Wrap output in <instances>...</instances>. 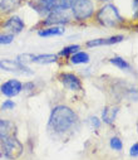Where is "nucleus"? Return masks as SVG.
I'll return each instance as SVG.
<instances>
[{"label":"nucleus","mask_w":138,"mask_h":160,"mask_svg":"<svg viewBox=\"0 0 138 160\" xmlns=\"http://www.w3.org/2000/svg\"><path fill=\"white\" fill-rule=\"evenodd\" d=\"M3 27L7 28L9 32H12V34L14 35V34L20 33L24 29L25 24L19 17H10L5 23H3Z\"/></svg>","instance_id":"11"},{"label":"nucleus","mask_w":138,"mask_h":160,"mask_svg":"<svg viewBox=\"0 0 138 160\" xmlns=\"http://www.w3.org/2000/svg\"><path fill=\"white\" fill-rule=\"evenodd\" d=\"M78 121V116L70 107L58 105L52 110L48 128L55 134H64L70 130Z\"/></svg>","instance_id":"1"},{"label":"nucleus","mask_w":138,"mask_h":160,"mask_svg":"<svg viewBox=\"0 0 138 160\" xmlns=\"http://www.w3.org/2000/svg\"><path fill=\"white\" fill-rule=\"evenodd\" d=\"M124 39L123 35H113L108 38H97V39H92V41L87 42V47H101V46H112L122 42Z\"/></svg>","instance_id":"10"},{"label":"nucleus","mask_w":138,"mask_h":160,"mask_svg":"<svg viewBox=\"0 0 138 160\" xmlns=\"http://www.w3.org/2000/svg\"><path fill=\"white\" fill-rule=\"evenodd\" d=\"M137 150H138V144L136 142V144H134V145L132 146V149H131V155L136 158V156H137V152H138Z\"/></svg>","instance_id":"24"},{"label":"nucleus","mask_w":138,"mask_h":160,"mask_svg":"<svg viewBox=\"0 0 138 160\" xmlns=\"http://www.w3.org/2000/svg\"><path fill=\"white\" fill-rule=\"evenodd\" d=\"M0 90H2V93L7 97H14L23 91V83L18 79H9L0 86Z\"/></svg>","instance_id":"7"},{"label":"nucleus","mask_w":138,"mask_h":160,"mask_svg":"<svg viewBox=\"0 0 138 160\" xmlns=\"http://www.w3.org/2000/svg\"><path fill=\"white\" fill-rule=\"evenodd\" d=\"M57 62V56L55 54H33V63H39V64H49Z\"/></svg>","instance_id":"14"},{"label":"nucleus","mask_w":138,"mask_h":160,"mask_svg":"<svg viewBox=\"0 0 138 160\" xmlns=\"http://www.w3.org/2000/svg\"><path fill=\"white\" fill-rule=\"evenodd\" d=\"M23 4V0H2L0 2V12L2 13H13Z\"/></svg>","instance_id":"13"},{"label":"nucleus","mask_w":138,"mask_h":160,"mask_svg":"<svg viewBox=\"0 0 138 160\" xmlns=\"http://www.w3.org/2000/svg\"><path fill=\"white\" fill-rule=\"evenodd\" d=\"M90 124H92V126L96 128V129H98L101 126V122H99V120L97 117H92L90 118Z\"/></svg>","instance_id":"23"},{"label":"nucleus","mask_w":138,"mask_h":160,"mask_svg":"<svg viewBox=\"0 0 138 160\" xmlns=\"http://www.w3.org/2000/svg\"><path fill=\"white\" fill-rule=\"evenodd\" d=\"M59 79H60V82L64 85V87H67L70 91H79V90H82L80 79L74 73H62L59 76Z\"/></svg>","instance_id":"8"},{"label":"nucleus","mask_w":138,"mask_h":160,"mask_svg":"<svg viewBox=\"0 0 138 160\" xmlns=\"http://www.w3.org/2000/svg\"><path fill=\"white\" fill-rule=\"evenodd\" d=\"M79 46L78 44H73V46H68V47H65V48H63L60 52H59V56H63V57H68V56H73L74 53H77V52H79Z\"/></svg>","instance_id":"19"},{"label":"nucleus","mask_w":138,"mask_h":160,"mask_svg":"<svg viewBox=\"0 0 138 160\" xmlns=\"http://www.w3.org/2000/svg\"><path fill=\"white\" fill-rule=\"evenodd\" d=\"M0 69L13 72V73H19V74H31L33 71H30L29 67L25 64L14 61V59H0Z\"/></svg>","instance_id":"6"},{"label":"nucleus","mask_w":138,"mask_h":160,"mask_svg":"<svg viewBox=\"0 0 138 160\" xmlns=\"http://www.w3.org/2000/svg\"><path fill=\"white\" fill-rule=\"evenodd\" d=\"M14 131H15L14 122L9 121V120L0 118V140H3L8 136H13Z\"/></svg>","instance_id":"12"},{"label":"nucleus","mask_w":138,"mask_h":160,"mask_svg":"<svg viewBox=\"0 0 138 160\" xmlns=\"http://www.w3.org/2000/svg\"><path fill=\"white\" fill-rule=\"evenodd\" d=\"M69 22H70V17L67 14V12H53L47 15L44 24L57 27L58 24H67Z\"/></svg>","instance_id":"9"},{"label":"nucleus","mask_w":138,"mask_h":160,"mask_svg":"<svg viewBox=\"0 0 138 160\" xmlns=\"http://www.w3.org/2000/svg\"><path fill=\"white\" fill-rule=\"evenodd\" d=\"M111 146L114 149V150H122V141L118 139V138H112L111 139Z\"/></svg>","instance_id":"21"},{"label":"nucleus","mask_w":138,"mask_h":160,"mask_svg":"<svg viewBox=\"0 0 138 160\" xmlns=\"http://www.w3.org/2000/svg\"><path fill=\"white\" fill-rule=\"evenodd\" d=\"M70 5L72 0H36L33 4L34 9L41 15H48L53 12H67Z\"/></svg>","instance_id":"3"},{"label":"nucleus","mask_w":138,"mask_h":160,"mask_svg":"<svg viewBox=\"0 0 138 160\" xmlns=\"http://www.w3.org/2000/svg\"><path fill=\"white\" fill-rule=\"evenodd\" d=\"M23 150H24L23 144L14 135L2 140V151L4 156L8 159H12V160L18 159L23 154Z\"/></svg>","instance_id":"5"},{"label":"nucleus","mask_w":138,"mask_h":160,"mask_svg":"<svg viewBox=\"0 0 138 160\" xmlns=\"http://www.w3.org/2000/svg\"><path fill=\"white\" fill-rule=\"evenodd\" d=\"M70 61L74 64H85L89 62V54L85 52H77L70 57Z\"/></svg>","instance_id":"17"},{"label":"nucleus","mask_w":138,"mask_h":160,"mask_svg":"<svg viewBox=\"0 0 138 160\" xmlns=\"http://www.w3.org/2000/svg\"><path fill=\"white\" fill-rule=\"evenodd\" d=\"M99 2H111V0H99Z\"/></svg>","instance_id":"25"},{"label":"nucleus","mask_w":138,"mask_h":160,"mask_svg":"<svg viewBox=\"0 0 138 160\" xmlns=\"http://www.w3.org/2000/svg\"><path fill=\"white\" fill-rule=\"evenodd\" d=\"M109 62H111L113 66H116V67H118L119 69H123V71H128V69L131 68L129 64H128V62H127L126 59L121 58V57H113V58L109 59Z\"/></svg>","instance_id":"18"},{"label":"nucleus","mask_w":138,"mask_h":160,"mask_svg":"<svg viewBox=\"0 0 138 160\" xmlns=\"http://www.w3.org/2000/svg\"><path fill=\"white\" fill-rule=\"evenodd\" d=\"M118 113V107H107L103 111V121L106 124H113Z\"/></svg>","instance_id":"16"},{"label":"nucleus","mask_w":138,"mask_h":160,"mask_svg":"<svg viewBox=\"0 0 138 160\" xmlns=\"http://www.w3.org/2000/svg\"><path fill=\"white\" fill-rule=\"evenodd\" d=\"M14 107H15V102L12 101V100H7V101L2 105V110H4V111H7V110H13Z\"/></svg>","instance_id":"22"},{"label":"nucleus","mask_w":138,"mask_h":160,"mask_svg":"<svg viewBox=\"0 0 138 160\" xmlns=\"http://www.w3.org/2000/svg\"><path fill=\"white\" fill-rule=\"evenodd\" d=\"M14 41L13 34H0V46L4 44H10Z\"/></svg>","instance_id":"20"},{"label":"nucleus","mask_w":138,"mask_h":160,"mask_svg":"<svg viewBox=\"0 0 138 160\" xmlns=\"http://www.w3.org/2000/svg\"><path fill=\"white\" fill-rule=\"evenodd\" d=\"M97 22L103 25V27H108V28H114L121 25L124 19L122 18V15L119 14L118 9L113 5V4H107L104 7H102L97 14H96Z\"/></svg>","instance_id":"2"},{"label":"nucleus","mask_w":138,"mask_h":160,"mask_svg":"<svg viewBox=\"0 0 138 160\" xmlns=\"http://www.w3.org/2000/svg\"><path fill=\"white\" fill-rule=\"evenodd\" d=\"M72 14L75 20L84 22L94 15V4L92 0H72Z\"/></svg>","instance_id":"4"},{"label":"nucleus","mask_w":138,"mask_h":160,"mask_svg":"<svg viewBox=\"0 0 138 160\" xmlns=\"http://www.w3.org/2000/svg\"><path fill=\"white\" fill-rule=\"evenodd\" d=\"M39 37H54V35H62L64 34V28L62 27H50V28H44L38 32Z\"/></svg>","instance_id":"15"}]
</instances>
